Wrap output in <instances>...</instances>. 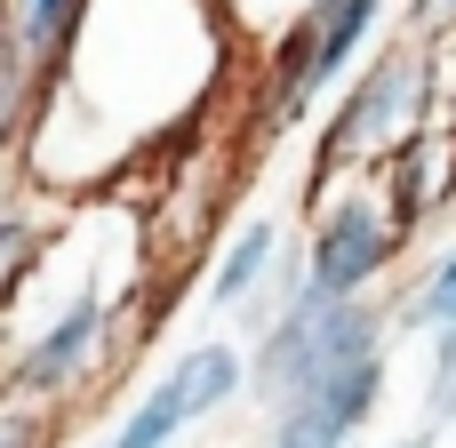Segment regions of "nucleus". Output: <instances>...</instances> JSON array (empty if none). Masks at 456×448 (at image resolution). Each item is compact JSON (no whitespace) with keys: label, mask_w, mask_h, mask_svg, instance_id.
<instances>
[{"label":"nucleus","mask_w":456,"mask_h":448,"mask_svg":"<svg viewBox=\"0 0 456 448\" xmlns=\"http://www.w3.org/2000/svg\"><path fill=\"white\" fill-rule=\"evenodd\" d=\"M425 120H441V48L417 40V32H393L377 40V56H361L353 88L337 96L321 144H313V192H329L337 176L353 168H377L393 144H409Z\"/></svg>","instance_id":"f257e3e1"},{"label":"nucleus","mask_w":456,"mask_h":448,"mask_svg":"<svg viewBox=\"0 0 456 448\" xmlns=\"http://www.w3.org/2000/svg\"><path fill=\"white\" fill-rule=\"evenodd\" d=\"M369 353H393V305L377 297H297L273 329H256L248 345V401L256 409H281L297 401L305 385L369 361Z\"/></svg>","instance_id":"f03ea898"},{"label":"nucleus","mask_w":456,"mask_h":448,"mask_svg":"<svg viewBox=\"0 0 456 448\" xmlns=\"http://www.w3.org/2000/svg\"><path fill=\"white\" fill-rule=\"evenodd\" d=\"M385 8H393V0H305V8L281 24L273 64H265V104H256L265 136H289V128L369 56Z\"/></svg>","instance_id":"7ed1b4c3"},{"label":"nucleus","mask_w":456,"mask_h":448,"mask_svg":"<svg viewBox=\"0 0 456 448\" xmlns=\"http://www.w3.org/2000/svg\"><path fill=\"white\" fill-rule=\"evenodd\" d=\"M401 224L385 216L377 184H345L321 200L313 232H305V297H377L401 265Z\"/></svg>","instance_id":"20e7f679"},{"label":"nucleus","mask_w":456,"mask_h":448,"mask_svg":"<svg viewBox=\"0 0 456 448\" xmlns=\"http://www.w3.org/2000/svg\"><path fill=\"white\" fill-rule=\"evenodd\" d=\"M385 385H393V353H369V361H353V369H337V377L305 385L297 401H281V409H273L265 448H353L369 425H377Z\"/></svg>","instance_id":"39448f33"},{"label":"nucleus","mask_w":456,"mask_h":448,"mask_svg":"<svg viewBox=\"0 0 456 448\" xmlns=\"http://www.w3.org/2000/svg\"><path fill=\"white\" fill-rule=\"evenodd\" d=\"M104 361V289L88 281L16 361H8V377H0V393H8V409H48V401H64L88 369Z\"/></svg>","instance_id":"423d86ee"},{"label":"nucleus","mask_w":456,"mask_h":448,"mask_svg":"<svg viewBox=\"0 0 456 448\" xmlns=\"http://www.w3.org/2000/svg\"><path fill=\"white\" fill-rule=\"evenodd\" d=\"M377 200H385V216L401 224V240H417L441 208L456 200V128L449 120H425L409 144H393L385 160H377Z\"/></svg>","instance_id":"0eeeda50"},{"label":"nucleus","mask_w":456,"mask_h":448,"mask_svg":"<svg viewBox=\"0 0 456 448\" xmlns=\"http://www.w3.org/2000/svg\"><path fill=\"white\" fill-rule=\"evenodd\" d=\"M281 248H289L281 216H248V224H232V240L216 248V273H208V305H216V313H240V305L273 281Z\"/></svg>","instance_id":"6e6552de"},{"label":"nucleus","mask_w":456,"mask_h":448,"mask_svg":"<svg viewBox=\"0 0 456 448\" xmlns=\"http://www.w3.org/2000/svg\"><path fill=\"white\" fill-rule=\"evenodd\" d=\"M168 385H176V401H184V417L200 425V417H216V409H232V401L248 393V361H240V345H224V337H200V345H184V353H176V369H168Z\"/></svg>","instance_id":"1a4fd4ad"},{"label":"nucleus","mask_w":456,"mask_h":448,"mask_svg":"<svg viewBox=\"0 0 456 448\" xmlns=\"http://www.w3.org/2000/svg\"><path fill=\"white\" fill-rule=\"evenodd\" d=\"M433 329H456V240L417 273V289L393 305V337H433Z\"/></svg>","instance_id":"9d476101"},{"label":"nucleus","mask_w":456,"mask_h":448,"mask_svg":"<svg viewBox=\"0 0 456 448\" xmlns=\"http://www.w3.org/2000/svg\"><path fill=\"white\" fill-rule=\"evenodd\" d=\"M24 120H32V56H24V40H16V16L0 8V160H8V144L24 136Z\"/></svg>","instance_id":"9b49d317"},{"label":"nucleus","mask_w":456,"mask_h":448,"mask_svg":"<svg viewBox=\"0 0 456 448\" xmlns=\"http://www.w3.org/2000/svg\"><path fill=\"white\" fill-rule=\"evenodd\" d=\"M184 425H192V417H184L176 385L160 377V385H152V393H144V401H136V409L120 417V433H112V448H176V441H184Z\"/></svg>","instance_id":"f8f14e48"},{"label":"nucleus","mask_w":456,"mask_h":448,"mask_svg":"<svg viewBox=\"0 0 456 448\" xmlns=\"http://www.w3.org/2000/svg\"><path fill=\"white\" fill-rule=\"evenodd\" d=\"M32 265H40V224L16 216V208H0V305L32 281Z\"/></svg>","instance_id":"ddd939ff"},{"label":"nucleus","mask_w":456,"mask_h":448,"mask_svg":"<svg viewBox=\"0 0 456 448\" xmlns=\"http://www.w3.org/2000/svg\"><path fill=\"white\" fill-rule=\"evenodd\" d=\"M401 32H417V40H433V48H449V40H456V0H409V16H401Z\"/></svg>","instance_id":"4468645a"},{"label":"nucleus","mask_w":456,"mask_h":448,"mask_svg":"<svg viewBox=\"0 0 456 448\" xmlns=\"http://www.w3.org/2000/svg\"><path fill=\"white\" fill-rule=\"evenodd\" d=\"M0 448H48V417L40 409H0Z\"/></svg>","instance_id":"2eb2a0df"},{"label":"nucleus","mask_w":456,"mask_h":448,"mask_svg":"<svg viewBox=\"0 0 456 448\" xmlns=\"http://www.w3.org/2000/svg\"><path fill=\"white\" fill-rule=\"evenodd\" d=\"M441 120L456 128V40L441 48Z\"/></svg>","instance_id":"dca6fc26"},{"label":"nucleus","mask_w":456,"mask_h":448,"mask_svg":"<svg viewBox=\"0 0 456 448\" xmlns=\"http://www.w3.org/2000/svg\"><path fill=\"white\" fill-rule=\"evenodd\" d=\"M393 448H441V425H425V433H409V441H393Z\"/></svg>","instance_id":"f3484780"}]
</instances>
